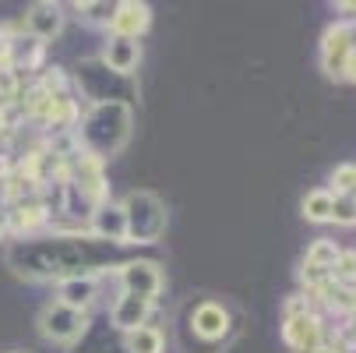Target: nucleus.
Listing matches in <instances>:
<instances>
[{
    "instance_id": "nucleus-1",
    "label": "nucleus",
    "mask_w": 356,
    "mask_h": 353,
    "mask_svg": "<svg viewBox=\"0 0 356 353\" xmlns=\"http://www.w3.org/2000/svg\"><path fill=\"white\" fill-rule=\"evenodd\" d=\"M4 262L15 276L29 283H64L74 276H99L117 265V244H106L92 233H39L8 244Z\"/></svg>"
},
{
    "instance_id": "nucleus-2",
    "label": "nucleus",
    "mask_w": 356,
    "mask_h": 353,
    "mask_svg": "<svg viewBox=\"0 0 356 353\" xmlns=\"http://www.w3.org/2000/svg\"><path fill=\"white\" fill-rule=\"evenodd\" d=\"M134 131V110L124 103H95L85 110V117L74 127V145L78 152L106 163L120 156Z\"/></svg>"
},
{
    "instance_id": "nucleus-3",
    "label": "nucleus",
    "mask_w": 356,
    "mask_h": 353,
    "mask_svg": "<svg viewBox=\"0 0 356 353\" xmlns=\"http://www.w3.org/2000/svg\"><path fill=\"white\" fill-rule=\"evenodd\" d=\"M120 212H124V226H127L124 244H156V240H163L170 212H166V201L156 191H145V187L127 191L124 201H120Z\"/></svg>"
},
{
    "instance_id": "nucleus-4",
    "label": "nucleus",
    "mask_w": 356,
    "mask_h": 353,
    "mask_svg": "<svg viewBox=\"0 0 356 353\" xmlns=\"http://www.w3.org/2000/svg\"><path fill=\"white\" fill-rule=\"evenodd\" d=\"M74 85H78V92H81L85 99H92V107H95V103H124V107H131V99L138 95V81H134V78L110 71L99 57L78 64Z\"/></svg>"
},
{
    "instance_id": "nucleus-5",
    "label": "nucleus",
    "mask_w": 356,
    "mask_h": 353,
    "mask_svg": "<svg viewBox=\"0 0 356 353\" xmlns=\"http://www.w3.org/2000/svg\"><path fill=\"white\" fill-rule=\"evenodd\" d=\"M35 325H39V336H42L46 343L74 346V343L88 332V315H85V311H71V308L57 304V300H49V304L39 311Z\"/></svg>"
},
{
    "instance_id": "nucleus-6",
    "label": "nucleus",
    "mask_w": 356,
    "mask_h": 353,
    "mask_svg": "<svg viewBox=\"0 0 356 353\" xmlns=\"http://www.w3.org/2000/svg\"><path fill=\"white\" fill-rule=\"evenodd\" d=\"M356 54V22H335L321 36V71L335 81H346V68Z\"/></svg>"
},
{
    "instance_id": "nucleus-7",
    "label": "nucleus",
    "mask_w": 356,
    "mask_h": 353,
    "mask_svg": "<svg viewBox=\"0 0 356 353\" xmlns=\"http://www.w3.org/2000/svg\"><path fill=\"white\" fill-rule=\"evenodd\" d=\"M117 279L124 286V293H134V297H145L156 304V297L163 293L166 286V276H163V265L152 262V258H131V262H120L117 265Z\"/></svg>"
},
{
    "instance_id": "nucleus-8",
    "label": "nucleus",
    "mask_w": 356,
    "mask_h": 353,
    "mask_svg": "<svg viewBox=\"0 0 356 353\" xmlns=\"http://www.w3.org/2000/svg\"><path fill=\"white\" fill-rule=\"evenodd\" d=\"M64 22H67V15H64V8L60 4H49V0H39V4H32L29 11H25V18H22V29H25V36L29 39H35V42H54L60 32H64Z\"/></svg>"
},
{
    "instance_id": "nucleus-9",
    "label": "nucleus",
    "mask_w": 356,
    "mask_h": 353,
    "mask_svg": "<svg viewBox=\"0 0 356 353\" xmlns=\"http://www.w3.org/2000/svg\"><path fill=\"white\" fill-rule=\"evenodd\" d=\"M282 343L293 353H314L325 343V325L318 311L296 315V318H282Z\"/></svg>"
},
{
    "instance_id": "nucleus-10",
    "label": "nucleus",
    "mask_w": 356,
    "mask_h": 353,
    "mask_svg": "<svg viewBox=\"0 0 356 353\" xmlns=\"http://www.w3.org/2000/svg\"><path fill=\"white\" fill-rule=\"evenodd\" d=\"M49 226V209L42 205L39 198H22L8 209V230L15 233V240H25V237H39L42 230Z\"/></svg>"
},
{
    "instance_id": "nucleus-11",
    "label": "nucleus",
    "mask_w": 356,
    "mask_h": 353,
    "mask_svg": "<svg viewBox=\"0 0 356 353\" xmlns=\"http://www.w3.org/2000/svg\"><path fill=\"white\" fill-rule=\"evenodd\" d=\"M191 329H194L197 339H205V343L226 339V332H229V311H226V304H219V300H201V304L191 311Z\"/></svg>"
},
{
    "instance_id": "nucleus-12",
    "label": "nucleus",
    "mask_w": 356,
    "mask_h": 353,
    "mask_svg": "<svg viewBox=\"0 0 356 353\" xmlns=\"http://www.w3.org/2000/svg\"><path fill=\"white\" fill-rule=\"evenodd\" d=\"M152 25V8L141 0H120L113 8V22H110V36L120 39H141Z\"/></svg>"
},
{
    "instance_id": "nucleus-13",
    "label": "nucleus",
    "mask_w": 356,
    "mask_h": 353,
    "mask_svg": "<svg viewBox=\"0 0 356 353\" xmlns=\"http://www.w3.org/2000/svg\"><path fill=\"white\" fill-rule=\"evenodd\" d=\"M99 297V276H74V279H64L57 283V304L71 308V311H85L95 304Z\"/></svg>"
},
{
    "instance_id": "nucleus-14",
    "label": "nucleus",
    "mask_w": 356,
    "mask_h": 353,
    "mask_svg": "<svg viewBox=\"0 0 356 353\" xmlns=\"http://www.w3.org/2000/svg\"><path fill=\"white\" fill-rule=\"evenodd\" d=\"M152 300H145V297H134V293H120L117 297V304H113V311H110V318H113V329H120L124 336L127 332H134V329H141V325H148V315H152Z\"/></svg>"
},
{
    "instance_id": "nucleus-15",
    "label": "nucleus",
    "mask_w": 356,
    "mask_h": 353,
    "mask_svg": "<svg viewBox=\"0 0 356 353\" xmlns=\"http://www.w3.org/2000/svg\"><path fill=\"white\" fill-rule=\"evenodd\" d=\"M88 233L99 237V240H106V244H124L127 237V226H124V212L120 205H113V201H103L92 216H88Z\"/></svg>"
},
{
    "instance_id": "nucleus-16",
    "label": "nucleus",
    "mask_w": 356,
    "mask_h": 353,
    "mask_svg": "<svg viewBox=\"0 0 356 353\" xmlns=\"http://www.w3.org/2000/svg\"><path fill=\"white\" fill-rule=\"evenodd\" d=\"M103 61L110 71H117V74H127V78H134V71H138V64H141V42L138 39H120V36H110V42H106V49H103Z\"/></svg>"
},
{
    "instance_id": "nucleus-17",
    "label": "nucleus",
    "mask_w": 356,
    "mask_h": 353,
    "mask_svg": "<svg viewBox=\"0 0 356 353\" xmlns=\"http://www.w3.org/2000/svg\"><path fill=\"white\" fill-rule=\"evenodd\" d=\"M124 350L127 353H163L166 350V336L156 325H141V329L124 336Z\"/></svg>"
},
{
    "instance_id": "nucleus-18",
    "label": "nucleus",
    "mask_w": 356,
    "mask_h": 353,
    "mask_svg": "<svg viewBox=\"0 0 356 353\" xmlns=\"http://www.w3.org/2000/svg\"><path fill=\"white\" fill-rule=\"evenodd\" d=\"M332 201H335V194L325 191V187L307 191L303 201H300V212H303V219H311V223H332Z\"/></svg>"
},
{
    "instance_id": "nucleus-19",
    "label": "nucleus",
    "mask_w": 356,
    "mask_h": 353,
    "mask_svg": "<svg viewBox=\"0 0 356 353\" xmlns=\"http://www.w3.org/2000/svg\"><path fill=\"white\" fill-rule=\"evenodd\" d=\"M342 255V247L328 237H318L311 247H307V255H303V265H311V269H321V272H332L335 258Z\"/></svg>"
},
{
    "instance_id": "nucleus-20",
    "label": "nucleus",
    "mask_w": 356,
    "mask_h": 353,
    "mask_svg": "<svg viewBox=\"0 0 356 353\" xmlns=\"http://www.w3.org/2000/svg\"><path fill=\"white\" fill-rule=\"evenodd\" d=\"M113 8L117 4H106V0H81V4H74V11H78V18L85 22V25H95V29H110V22H113Z\"/></svg>"
},
{
    "instance_id": "nucleus-21",
    "label": "nucleus",
    "mask_w": 356,
    "mask_h": 353,
    "mask_svg": "<svg viewBox=\"0 0 356 353\" xmlns=\"http://www.w3.org/2000/svg\"><path fill=\"white\" fill-rule=\"evenodd\" d=\"M328 276H332V283H339V286H356V251H342Z\"/></svg>"
},
{
    "instance_id": "nucleus-22",
    "label": "nucleus",
    "mask_w": 356,
    "mask_h": 353,
    "mask_svg": "<svg viewBox=\"0 0 356 353\" xmlns=\"http://www.w3.org/2000/svg\"><path fill=\"white\" fill-rule=\"evenodd\" d=\"M332 223L335 226H356V198L353 194H335V201H332Z\"/></svg>"
},
{
    "instance_id": "nucleus-23",
    "label": "nucleus",
    "mask_w": 356,
    "mask_h": 353,
    "mask_svg": "<svg viewBox=\"0 0 356 353\" xmlns=\"http://www.w3.org/2000/svg\"><path fill=\"white\" fill-rule=\"evenodd\" d=\"M332 194H353L356 198V163H342L332 170Z\"/></svg>"
},
{
    "instance_id": "nucleus-24",
    "label": "nucleus",
    "mask_w": 356,
    "mask_h": 353,
    "mask_svg": "<svg viewBox=\"0 0 356 353\" xmlns=\"http://www.w3.org/2000/svg\"><path fill=\"white\" fill-rule=\"evenodd\" d=\"M307 311H314L307 293H293V297H286V304H282V318H296V315H307Z\"/></svg>"
},
{
    "instance_id": "nucleus-25",
    "label": "nucleus",
    "mask_w": 356,
    "mask_h": 353,
    "mask_svg": "<svg viewBox=\"0 0 356 353\" xmlns=\"http://www.w3.org/2000/svg\"><path fill=\"white\" fill-rule=\"evenodd\" d=\"M11 237V230H8V212L0 209V240H8Z\"/></svg>"
},
{
    "instance_id": "nucleus-26",
    "label": "nucleus",
    "mask_w": 356,
    "mask_h": 353,
    "mask_svg": "<svg viewBox=\"0 0 356 353\" xmlns=\"http://www.w3.org/2000/svg\"><path fill=\"white\" fill-rule=\"evenodd\" d=\"M314 353H346V350H342V346H335V343H321Z\"/></svg>"
},
{
    "instance_id": "nucleus-27",
    "label": "nucleus",
    "mask_w": 356,
    "mask_h": 353,
    "mask_svg": "<svg viewBox=\"0 0 356 353\" xmlns=\"http://www.w3.org/2000/svg\"><path fill=\"white\" fill-rule=\"evenodd\" d=\"M346 81L356 85V54H353V61H349V68H346Z\"/></svg>"
},
{
    "instance_id": "nucleus-28",
    "label": "nucleus",
    "mask_w": 356,
    "mask_h": 353,
    "mask_svg": "<svg viewBox=\"0 0 356 353\" xmlns=\"http://www.w3.org/2000/svg\"><path fill=\"white\" fill-rule=\"evenodd\" d=\"M339 8H342V11H356V4H339Z\"/></svg>"
}]
</instances>
